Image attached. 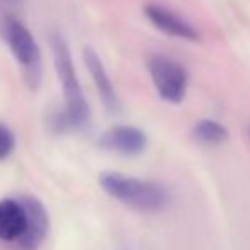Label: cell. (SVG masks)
Listing matches in <instances>:
<instances>
[{
	"label": "cell",
	"instance_id": "1",
	"mask_svg": "<svg viewBox=\"0 0 250 250\" xmlns=\"http://www.w3.org/2000/svg\"><path fill=\"white\" fill-rule=\"evenodd\" d=\"M52 50L57 76L60 79L63 98H65V111L60 115L59 122H55V124L59 125L60 130L86 129L91 120L89 104H87L86 98L83 94V89H81L69 45H67L65 40L59 33H55L52 36Z\"/></svg>",
	"mask_w": 250,
	"mask_h": 250
},
{
	"label": "cell",
	"instance_id": "2",
	"mask_svg": "<svg viewBox=\"0 0 250 250\" xmlns=\"http://www.w3.org/2000/svg\"><path fill=\"white\" fill-rule=\"evenodd\" d=\"M100 185L108 195L139 212H160L168 206V192L161 184L106 171L100 175Z\"/></svg>",
	"mask_w": 250,
	"mask_h": 250
},
{
	"label": "cell",
	"instance_id": "3",
	"mask_svg": "<svg viewBox=\"0 0 250 250\" xmlns=\"http://www.w3.org/2000/svg\"><path fill=\"white\" fill-rule=\"evenodd\" d=\"M4 35L12 55L24 70L26 83L33 89H36L40 84V77H42V53H40V46L35 36L21 21L14 18L5 21Z\"/></svg>",
	"mask_w": 250,
	"mask_h": 250
},
{
	"label": "cell",
	"instance_id": "4",
	"mask_svg": "<svg viewBox=\"0 0 250 250\" xmlns=\"http://www.w3.org/2000/svg\"><path fill=\"white\" fill-rule=\"evenodd\" d=\"M147 67L158 94L168 103H182L188 87L185 67L165 55H153Z\"/></svg>",
	"mask_w": 250,
	"mask_h": 250
},
{
	"label": "cell",
	"instance_id": "5",
	"mask_svg": "<svg viewBox=\"0 0 250 250\" xmlns=\"http://www.w3.org/2000/svg\"><path fill=\"white\" fill-rule=\"evenodd\" d=\"M103 149L124 156H137L143 154L147 147V137L137 127L132 125H117L103 134L98 141Z\"/></svg>",
	"mask_w": 250,
	"mask_h": 250
},
{
	"label": "cell",
	"instance_id": "6",
	"mask_svg": "<svg viewBox=\"0 0 250 250\" xmlns=\"http://www.w3.org/2000/svg\"><path fill=\"white\" fill-rule=\"evenodd\" d=\"M21 204L26 211V231L21 238L18 240L21 250H38V247L43 243L48 233V212L43 208V204L38 199L26 195L21 199Z\"/></svg>",
	"mask_w": 250,
	"mask_h": 250
},
{
	"label": "cell",
	"instance_id": "7",
	"mask_svg": "<svg viewBox=\"0 0 250 250\" xmlns=\"http://www.w3.org/2000/svg\"><path fill=\"white\" fill-rule=\"evenodd\" d=\"M144 12H146L147 19H149L160 31L167 33L168 36L187 40V42H199V40H201V35H199L194 26L188 24V22L184 21L182 18H178L175 12L161 7V5L147 4L146 7H144Z\"/></svg>",
	"mask_w": 250,
	"mask_h": 250
},
{
	"label": "cell",
	"instance_id": "8",
	"mask_svg": "<svg viewBox=\"0 0 250 250\" xmlns=\"http://www.w3.org/2000/svg\"><path fill=\"white\" fill-rule=\"evenodd\" d=\"M84 62H86L87 69H89L91 76H93L98 93H100V98L104 106H106V110L110 113H118L120 111V101H118V96L113 89V84H111L110 77H108L106 70H104L103 62L96 55V52L93 48H89V46L84 48Z\"/></svg>",
	"mask_w": 250,
	"mask_h": 250
},
{
	"label": "cell",
	"instance_id": "9",
	"mask_svg": "<svg viewBox=\"0 0 250 250\" xmlns=\"http://www.w3.org/2000/svg\"><path fill=\"white\" fill-rule=\"evenodd\" d=\"M26 211L21 201L4 199L0 202V240L14 242L19 240L26 231Z\"/></svg>",
	"mask_w": 250,
	"mask_h": 250
},
{
	"label": "cell",
	"instance_id": "10",
	"mask_svg": "<svg viewBox=\"0 0 250 250\" xmlns=\"http://www.w3.org/2000/svg\"><path fill=\"white\" fill-rule=\"evenodd\" d=\"M192 134L204 144H221L228 139V130L216 120H199L194 125Z\"/></svg>",
	"mask_w": 250,
	"mask_h": 250
},
{
	"label": "cell",
	"instance_id": "11",
	"mask_svg": "<svg viewBox=\"0 0 250 250\" xmlns=\"http://www.w3.org/2000/svg\"><path fill=\"white\" fill-rule=\"evenodd\" d=\"M16 147V137L14 132L9 129L7 125L0 122V161L7 160L12 154Z\"/></svg>",
	"mask_w": 250,
	"mask_h": 250
},
{
	"label": "cell",
	"instance_id": "12",
	"mask_svg": "<svg viewBox=\"0 0 250 250\" xmlns=\"http://www.w3.org/2000/svg\"><path fill=\"white\" fill-rule=\"evenodd\" d=\"M2 4H5V5H9V7H21L22 5V0H0Z\"/></svg>",
	"mask_w": 250,
	"mask_h": 250
}]
</instances>
